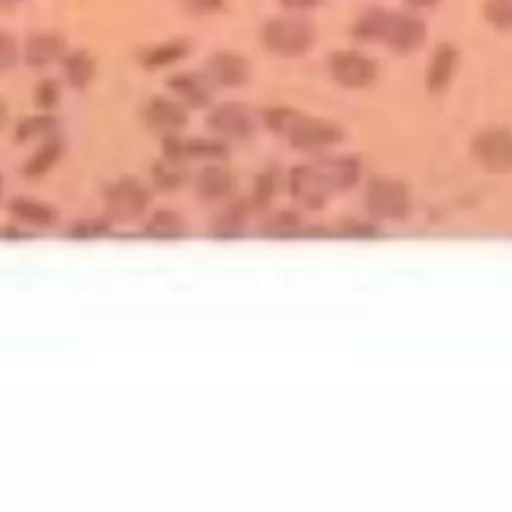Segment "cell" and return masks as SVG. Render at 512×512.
I'll return each mask as SVG.
<instances>
[{
  "label": "cell",
  "instance_id": "2",
  "mask_svg": "<svg viewBox=\"0 0 512 512\" xmlns=\"http://www.w3.org/2000/svg\"><path fill=\"white\" fill-rule=\"evenodd\" d=\"M332 78L344 88H366L376 80L378 68L372 58L358 50H336L330 54Z\"/></svg>",
  "mask_w": 512,
  "mask_h": 512
},
{
  "label": "cell",
  "instance_id": "11",
  "mask_svg": "<svg viewBox=\"0 0 512 512\" xmlns=\"http://www.w3.org/2000/svg\"><path fill=\"white\" fill-rule=\"evenodd\" d=\"M66 52V38L58 32H34L26 38L24 60L30 68H44Z\"/></svg>",
  "mask_w": 512,
  "mask_h": 512
},
{
  "label": "cell",
  "instance_id": "9",
  "mask_svg": "<svg viewBox=\"0 0 512 512\" xmlns=\"http://www.w3.org/2000/svg\"><path fill=\"white\" fill-rule=\"evenodd\" d=\"M206 76L212 84L224 88H238L248 82L250 68L246 58H242L238 52L220 50L206 60Z\"/></svg>",
  "mask_w": 512,
  "mask_h": 512
},
{
  "label": "cell",
  "instance_id": "24",
  "mask_svg": "<svg viewBox=\"0 0 512 512\" xmlns=\"http://www.w3.org/2000/svg\"><path fill=\"white\" fill-rule=\"evenodd\" d=\"M484 20L498 32H512V0H486Z\"/></svg>",
  "mask_w": 512,
  "mask_h": 512
},
{
  "label": "cell",
  "instance_id": "31",
  "mask_svg": "<svg viewBox=\"0 0 512 512\" xmlns=\"http://www.w3.org/2000/svg\"><path fill=\"white\" fill-rule=\"evenodd\" d=\"M296 226H298V218L296 216H290V214H280V216H276L272 222H270V228H268V232L270 234H280V236H284V234H290V232H294L296 230Z\"/></svg>",
  "mask_w": 512,
  "mask_h": 512
},
{
  "label": "cell",
  "instance_id": "34",
  "mask_svg": "<svg viewBox=\"0 0 512 512\" xmlns=\"http://www.w3.org/2000/svg\"><path fill=\"white\" fill-rule=\"evenodd\" d=\"M6 118H8V110H6V104L0 100V128L6 124Z\"/></svg>",
  "mask_w": 512,
  "mask_h": 512
},
{
  "label": "cell",
  "instance_id": "27",
  "mask_svg": "<svg viewBox=\"0 0 512 512\" xmlns=\"http://www.w3.org/2000/svg\"><path fill=\"white\" fill-rule=\"evenodd\" d=\"M58 96H60V88L52 78H44L34 88V100L44 110H50L58 102Z\"/></svg>",
  "mask_w": 512,
  "mask_h": 512
},
{
  "label": "cell",
  "instance_id": "1",
  "mask_svg": "<svg viewBox=\"0 0 512 512\" xmlns=\"http://www.w3.org/2000/svg\"><path fill=\"white\" fill-rule=\"evenodd\" d=\"M316 40L314 26L308 18L298 14H284L268 18L260 28L262 46L282 58H296L306 54Z\"/></svg>",
  "mask_w": 512,
  "mask_h": 512
},
{
  "label": "cell",
  "instance_id": "20",
  "mask_svg": "<svg viewBox=\"0 0 512 512\" xmlns=\"http://www.w3.org/2000/svg\"><path fill=\"white\" fill-rule=\"evenodd\" d=\"M62 154V142L56 136H48L38 148L36 152L26 160L24 164V174L26 176H42L44 172H48L56 160Z\"/></svg>",
  "mask_w": 512,
  "mask_h": 512
},
{
  "label": "cell",
  "instance_id": "18",
  "mask_svg": "<svg viewBox=\"0 0 512 512\" xmlns=\"http://www.w3.org/2000/svg\"><path fill=\"white\" fill-rule=\"evenodd\" d=\"M62 72L72 88L82 90L92 82L96 74V62L88 52L74 50L62 56Z\"/></svg>",
  "mask_w": 512,
  "mask_h": 512
},
{
  "label": "cell",
  "instance_id": "13",
  "mask_svg": "<svg viewBox=\"0 0 512 512\" xmlns=\"http://www.w3.org/2000/svg\"><path fill=\"white\" fill-rule=\"evenodd\" d=\"M210 80L208 76L196 72H180L168 78V88L178 96L180 102L202 108L210 102Z\"/></svg>",
  "mask_w": 512,
  "mask_h": 512
},
{
  "label": "cell",
  "instance_id": "21",
  "mask_svg": "<svg viewBox=\"0 0 512 512\" xmlns=\"http://www.w3.org/2000/svg\"><path fill=\"white\" fill-rule=\"evenodd\" d=\"M12 214L16 218H20L22 222H28L32 226H40V228H48L54 224L56 214L54 210L38 200H30V198H18L12 202Z\"/></svg>",
  "mask_w": 512,
  "mask_h": 512
},
{
  "label": "cell",
  "instance_id": "36",
  "mask_svg": "<svg viewBox=\"0 0 512 512\" xmlns=\"http://www.w3.org/2000/svg\"><path fill=\"white\" fill-rule=\"evenodd\" d=\"M0 194H2V174H0Z\"/></svg>",
  "mask_w": 512,
  "mask_h": 512
},
{
  "label": "cell",
  "instance_id": "35",
  "mask_svg": "<svg viewBox=\"0 0 512 512\" xmlns=\"http://www.w3.org/2000/svg\"><path fill=\"white\" fill-rule=\"evenodd\" d=\"M18 2H22V0H0V6H14Z\"/></svg>",
  "mask_w": 512,
  "mask_h": 512
},
{
  "label": "cell",
  "instance_id": "23",
  "mask_svg": "<svg viewBox=\"0 0 512 512\" xmlns=\"http://www.w3.org/2000/svg\"><path fill=\"white\" fill-rule=\"evenodd\" d=\"M184 232V220L172 210H158L146 224V234L154 238H178Z\"/></svg>",
  "mask_w": 512,
  "mask_h": 512
},
{
  "label": "cell",
  "instance_id": "26",
  "mask_svg": "<svg viewBox=\"0 0 512 512\" xmlns=\"http://www.w3.org/2000/svg\"><path fill=\"white\" fill-rule=\"evenodd\" d=\"M298 116H300V112L292 110V108H270V110H266V124L272 132L286 136Z\"/></svg>",
  "mask_w": 512,
  "mask_h": 512
},
{
  "label": "cell",
  "instance_id": "30",
  "mask_svg": "<svg viewBox=\"0 0 512 512\" xmlns=\"http://www.w3.org/2000/svg\"><path fill=\"white\" fill-rule=\"evenodd\" d=\"M182 6L196 16H206V14H214L220 12L224 8L226 0H180Z\"/></svg>",
  "mask_w": 512,
  "mask_h": 512
},
{
  "label": "cell",
  "instance_id": "16",
  "mask_svg": "<svg viewBox=\"0 0 512 512\" xmlns=\"http://www.w3.org/2000/svg\"><path fill=\"white\" fill-rule=\"evenodd\" d=\"M190 52V44L182 38H174V40H166L154 46H146L140 50V64L144 68L150 70H158L170 64H176L178 60H182L186 54Z\"/></svg>",
  "mask_w": 512,
  "mask_h": 512
},
{
  "label": "cell",
  "instance_id": "3",
  "mask_svg": "<svg viewBox=\"0 0 512 512\" xmlns=\"http://www.w3.org/2000/svg\"><path fill=\"white\" fill-rule=\"evenodd\" d=\"M476 160L490 172H508L512 168V132L502 126L484 128L472 142Z\"/></svg>",
  "mask_w": 512,
  "mask_h": 512
},
{
  "label": "cell",
  "instance_id": "19",
  "mask_svg": "<svg viewBox=\"0 0 512 512\" xmlns=\"http://www.w3.org/2000/svg\"><path fill=\"white\" fill-rule=\"evenodd\" d=\"M232 188V176L222 166H206L198 172L196 190L206 200H218L226 196Z\"/></svg>",
  "mask_w": 512,
  "mask_h": 512
},
{
  "label": "cell",
  "instance_id": "4",
  "mask_svg": "<svg viewBox=\"0 0 512 512\" xmlns=\"http://www.w3.org/2000/svg\"><path fill=\"white\" fill-rule=\"evenodd\" d=\"M426 36H428V26L420 16L412 12L390 10L386 32L382 38V42L390 50L398 54H412L424 46Z\"/></svg>",
  "mask_w": 512,
  "mask_h": 512
},
{
  "label": "cell",
  "instance_id": "12",
  "mask_svg": "<svg viewBox=\"0 0 512 512\" xmlns=\"http://www.w3.org/2000/svg\"><path fill=\"white\" fill-rule=\"evenodd\" d=\"M458 66V48L450 42H442L434 48L430 62H428V70H426V88L428 92L436 94L442 92Z\"/></svg>",
  "mask_w": 512,
  "mask_h": 512
},
{
  "label": "cell",
  "instance_id": "5",
  "mask_svg": "<svg viewBox=\"0 0 512 512\" xmlns=\"http://www.w3.org/2000/svg\"><path fill=\"white\" fill-rule=\"evenodd\" d=\"M286 136L294 148L304 152H316L334 146L342 138V130L330 120L300 114Z\"/></svg>",
  "mask_w": 512,
  "mask_h": 512
},
{
  "label": "cell",
  "instance_id": "17",
  "mask_svg": "<svg viewBox=\"0 0 512 512\" xmlns=\"http://www.w3.org/2000/svg\"><path fill=\"white\" fill-rule=\"evenodd\" d=\"M390 10L382 6H370L358 14L350 32L360 42H382Z\"/></svg>",
  "mask_w": 512,
  "mask_h": 512
},
{
  "label": "cell",
  "instance_id": "29",
  "mask_svg": "<svg viewBox=\"0 0 512 512\" xmlns=\"http://www.w3.org/2000/svg\"><path fill=\"white\" fill-rule=\"evenodd\" d=\"M110 230V226L102 220H86V222H76L70 228V236L74 238H94V236H102Z\"/></svg>",
  "mask_w": 512,
  "mask_h": 512
},
{
  "label": "cell",
  "instance_id": "10",
  "mask_svg": "<svg viewBox=\"0 0 512 512\" xmlns=\"http://www.w3.org/2000/svg\"><path fill=\"white\" fill-rule=\"evenodd\" d=\"M208 126L224 138H246L254 130L250 110L240 102H222L208 114Z\"/></svg>",
  "mask_w": 512,
  "mask_h": 512
},
{
  "label": "cell",
  "instance_id": "8",
  "mask_svg": "<svg viewBox=\"0 0 512 512\" xmlns=\"http://www.w3.org/2000/svg\"><path fill=\"white\" fill-rule=\"evenodd\" d=\"M368 208L382 218H402L408 214V190L394 180H374L368 188Z\"/></svg>",
  "mask_w": 512,
  "mask_h": 512
},
{
  "label": "cell",
  "instance_id": "6",
  "mask_svg": "<svg viewBox=\"0 0 512 512\" xmlns=\"http://www.w3.org/2000/svg\"><path fill=\"white\" fill-rule=\"evenodd\" d=\"M106 206L118 220H132L148 206V192L136 178H120L106 194Z\"/></svg>",
  "mask_w": 512,
  "mask_h": 512
},
{
  "label": "cell",
  "instance_id": "32",
  "mask_svg": "<svg viewBox=\"0 0 512 512\" xmlns=\"http://www.w3.org/2000/svg\"><path fill=\"white\" fill-rule=\"evenodd\" d=\"M278 4L290 12H306V10H314L322 4V0H278Z\"/></svg>",
  "mask_w": 512,
  "mask_h": 512
},
{
  "label": "cell",
  "instance_id": "22",
  "mask_svg": "<svg viewBox=\"0 0 512 512\" xmlns=\"http://www.w3.org/2000/svg\"><path fill=\"white\" fill-rule=\"evenodd\" d=\"M56 130V118L52 114H34L28 116L24 120H20V124L16 126V138L20 142H28V140H36V138H48L52 136Z\"/></svg>",
  "mask_w": 512,
  "mask_h": 512
},
{
  "label": "cell",
  "instance_id": "14",
  "mask_svg": "<svg viewBox=\"0 0 512 512\" xmlns=\"http://www.w3.org/2000/svg\"><path fill=\"white\" fill-rule=\"evenodd\" d=\"M322 182L328 190L348 188L356 182L360 174V164L352 156H332L314 164Z\"/></svg>",
  "mask_w": 512,
  "mask_h": 512
},
{
  "label": "cell",
  "instance_id": "33",
  "mask_svg": "<svg viewBox=\"0 0 512 512\" xmlns=\"http://www.w3.org/2000/svg\"><path fill=\"white\" fill-rule=\"evenodd\" d=\"M402 2L410 10H430V8H436L442 0H402Z\"/></svg>",
  "mask_w": 512,
  "mask_h": 512
},
{
  "label": "cell",
  "instance_id": "25",
  "mask_svg": "<svg viewBox=\"0 0 512 512\" xmlns=\"http://www.w3.org/2000/svg\"><path fill=\"white\" fill-rule=\"evenodd\" d=\"M182 178H184V170L178 158L166 156L162 162L154 166V180L162 188H174L182 182Z\"/></svg>",
  "mask_w": 512,
  "mask_h": 512
},
{
  "label": "cell",
  "instance_id": "7",
  "mask_svg": "<svg viewBox=\"0 0 512 512\" xmlns=\"http://www.w3.org/2000/svg\"><path fill=\"white\" fill-rule=\"evenodd\" d=\"M144 122L156 134L174 136L186 126L188 114L180 100L156 96L144 106Z\"/></svg>",
  "mask_w": 512,
  "mask_h": 512
},
{
  "label": "cell",
  "instance_id": "15",
  "mask_svg": "<svg viewBox=\"0 0 512 512\" xmlns=\"http://www.w3.org/2000/svg\"><path fill=\"white\" fill-rule=\"evenodd\" d=\"M290 188L292 194L298 202L316 208L326 200V184L322 182L320 174L316 172L314 166H300L292 170V178H290Z\"/></svg>",
  "mask_w": 512,
  "mask_h": 512
},
{
  "label": "cell",
  "instance_id": "28",
  "mask_svg": "<svg viewBox=\"0 0 512 512\" xmlns=\"http://www.w3.org/2000/svg\"><path fill=\"white\" fill-rule=\"evenodd\" d=\"M18 60V42L16 38L6 32V30H0V70H6V68H12Z\"/></svg>",
  "mask_w": 512,
  "mask_h": 512
}]
</instances>
